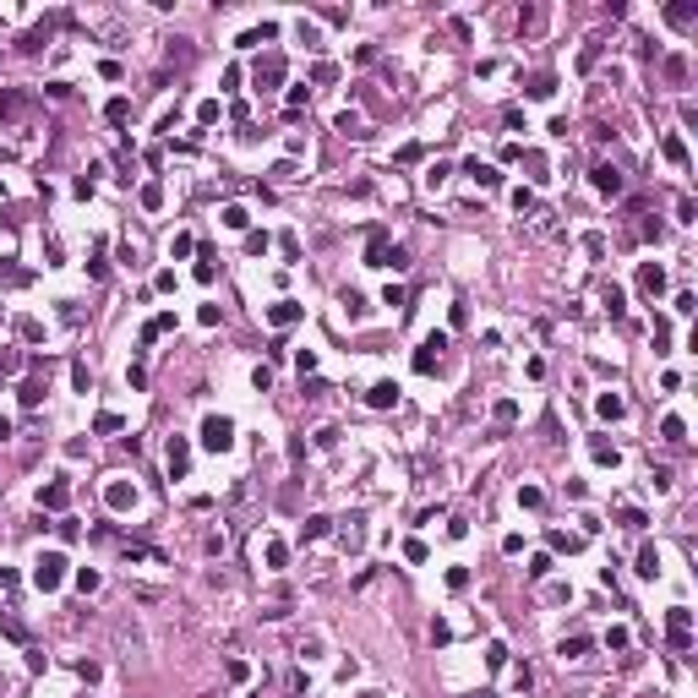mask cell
<instances>
[{
  "label": "cell",
  "instance_id": "obj_39",
  "mask_svg": "<svg viewBox=\"0 0 698 698\" xmlns=\"http://www.w3.org/2000/svg\"><path fill=\"white\" fill-rule=\"evenodd\" d=\"M6 437H11V420H0V442H6Z\"/></svg>",
  "mask_w": 698,
  "mask_h": 698
},
{
  "label": "cell",
  "instance_id": "obj_35",
  "mask_svg": "<svg viewBox=\"0 0 698 698\" xmlns=\"http://www.w3.org/2000/svg\"><path fill=\"white\" fill-rule=\"evenodd\" d=\"M677 219H682V224H693V219H698V208H693V197H682V202H677Z\"/></svg>",
  "mask_w": 698,
  "mask_h": 698
},
{
  "label": "cell",
  "instance_id": "obj_20",
  "mask_svg": "<svg viewBox=\"0 0 698 698\" xmlns=\"http://www.w3.org/2000/svg\"><path fill=\"white\" fill-rule=\"evenodd\" d=\"M338 306L349 311V316H360V311H366V295H360V290H338Z\"/></svg>",
  "mask_w": 698,
  "mask_h": 698
},
{
  "label": "cell",
  "instance_id": "obj_11",
  "mask_svg": "<svg viewBox=\"0 0 698 698\" xmlns=\"http://www.w3.org/2000/svg\"><path fill=\"white\" fill-rule=\"evenodd\" d=\"M22 109H28V98H22L17 87H6V93H0V120H17Z\"/></svg>",
  "mask_w": 698,
  "mask_h": 698
},
{
  "label": "cell",
  "instance_id": "obj_7",
  "mask_svg": "<svg viewBox=\"0 0 698 698\" xmlns=\"http://www.w3.org/2000/svg\"><path fill=\"white\" fill-rule=\"evenodd\" d=\"M638 284H644V295H660V290H666V268H660V262H644Z\"/></svg>",
  "mask_w": 698,
  "mask_h": 698
},
{
  "label": "cell",
  "instance_id": "obj_28",
  "mask_svg": "<svg viewBox=\"0 0 698 698\" xmlns=\"http://www.w3.org/2000/svg\"><path fill=\"white\" fill-rule=\"evenodd\" d=\"M39 398H44V382H39V377H33V382H22V404H28V409H33Z\"/></svg>",
  "mask_w": 698,
  "mask_h": 698
},
{
  "label": "cell",
  "instance_id": "obj_3",
  "mask_svg": "<svg viewBox=\"0 0 698 698\" xmlns=\"http://www.w3.org/2000/svg\"><path fill=\"white\" fill-rule=\"evenodd\" d=\"M666 633H671V649H688L693 644V611L688 606H671L666 611Z\"/></svg>",
  "mask_w": 698,
  "mask_h": 698
},
{
  "label": "cell",
  "instance_id": "obj_14",
  "mask_svg": "<svg viewBox=\"0 0 698 698\" xmlns=\"http://www.w3.org/2000/svg\"><path fill=\"white\" fill-rule=\"evenodd\" d=\"M660 153L671 158L677 169H688V148H682V137H660Z\"/></svg>",
  "mask_w": 698,
  "mask_h": 698
},
{
  "label": "cell",
  "instance_id": "obj_19",
  "mask_svg": "<svg viewBox=\"0 0 698 698\" xmlns=\"http://www.w3.org/2000/svg\"><path fill=\"white\" fill-rule=\"evenodd\" d=\"M556 655H562V660H578V655H589V638H562Z\"/></svg>",
  "mask_w": 698,
  "mask_h": 698
},
{
  "label": "cell",
  "instance_id": "obj_40",
  "mask_svg": "<svg viewBox=\"0 0 698 698\" xmlns=\"http://www.w3.org/2000/svg\"><path fill=\"white\" fill-rule=\"evenodd\" d=\"M480 698H491V693H480Z\"/></svg>",
  "mask_w": 698,
  "mask_h": 698
},
{
  "label": "cell",
  "instance_id": "obj_21",
  "mask_svg": "<svg viewBox=\"0 0 698 698\" xmlns=\"http://www.w3.org/2000/svg\"><path fill=\"white\" fill-rule=\"evenodd\" d=\"M600 415H606V420H622V415H627V404H622L617 393H600Z\"/></svg>",
  "mask_w": 698,
  "mask_h": 698
},
{
  "label": "cell",
  "instance_id": "obj_9",
  "mask_svg": "<svg viewBox=\"0 0 698 698\" xmlns=\"http://www.w3.org/2000/svg\"><path fill=\"white\" fill-rule=\"evenodd\" d=\"M366 404H371V409H393V404H398V382H377V388L366 393Z\"/></svg>",
  "mask_w": 698,
  "mask_h": 698
},
{
  "label": "cell",
  "instance_id": "obj_16",
  "mask_svg": "<svg viewBox=\"0 0 698 698\" xmlns=\"http://www.w3.org/2000/svg\"><path fill=\"white\" fill-rule=\"evenodd\" d=\"M109 508H137V491H131L126 480H115V486H109Z\"/></svg>",
  "mask_w": 698,
  "mask_h": 698
},
{
  "label": "cell",
  "instance_id": "obj_22",
  "mask_svg": "<svg viewBox=\"0 0 698 698\" xmlns=\"http://www.w3.org/2000/svg\"><path fill=\"white\" fill-rule=\"evenodd\" d=\"M284 77V66H279V61H273V55H268V61H262V66H257V87H262V82H279Z\"/></svg>",
  "mask_w": 698,
  "mask_h": 698
},
{
  "label": "cell",
  "instance_id": "obj_31",
  "mask_svg": "<svg viewBox=\"0 0 698 698\" xmlns=\"http://www.w3.org/2000/svg\"><path fill=\"white\" fill-rule=\"evenodd\" d=\"M93 431H98V437H109V431H120V415H98V420H93Z\"/></svg>",
  "mask_w": 698,
  "mask_h": 698
},
{
  "label": "cell",
  "instance_id": "obj_26",
  "mask_svg": "<svg viewBox=\"0 0 698 698\" xmlns=\"http://www.w3.org/2000/svg\"><path fill=\"white\" fill-rule=\"evenodd\" d=\"M649 480H655V491H671V486H677V475H671V464H655V475H649Z\"/></svg>",
  "mask_w": 698,
  "mask_h": 698
},
{
  "label": "cell",
  "instance_id": "obj_24",
  "mask_svg": "<svg viewBox=\"0 0 698 698\" xmlns=\"http://www.w3.org/2000/svg\"><path fill=\"white\" fill-rule=\"evenodd\" d=\"M595 61H600V39H589V44H584V50H578V72H589V66H595Z\"/></svg>",
  "mask_w": 698,
  "mask_h": 698
},
{
  "label": "cell",
  "instance_id": "obj_13",
  "mask_svg": "<svg viewBox=\"0 0 698 698\" xmlns=\"http://www.w3.org/2000/svg\"><path fill=\"white\" fill-rule=\"evenodd\" d=\"M39 502H44V508H66V502H72V491H66V480H55V486H44V491H39Z\"/></svg>",
  "mask_w": 698,
  "mask_h": 698
},
{
  "label": "cell",
  "instance_id": "obj_29",
  "mask_svg": "<svg viewBox=\"0 0 698 698\" xmlns=\"http://www.w3.org/2000/svg\"><path fill=\"white\" fill-rule=\"evenodd\" d=\"M104 115H109V120H126V115H131V98H109V109H104Z\"/></svg>",
  "mask_w": 698,
  "mask_h": 698
},
{
  "label": "cell",
  "instance_id": "obj_18",
  "mask_svg": "<svg viewBox=\"0 0 698 698\" xmlns=\"http://www.w3.org/2000/svg\"><path fill=\"white\" fill-rule=\"evenodd\" d=\"M268 39H273V28L262 22V28H246V33L235 39V44H240V50H251V44H268Z\"/></svg>",
  "mask_w": 698,
  "mask_h": 698
},
{
  "label": "cell",
  "instance_id": "obj_5",
  "mask_svg": "<svg viewBox=\"0 0 698 698\" xmlns=\"http://www.w3.org/2000/svg\"><path fill=\"white\" fill-rule=\"evenodd\" d=\"M186 469H191V448H186V437H169V475L180 480Z\"/></svg>",
  "mask_w": 698,
  "mask_h": 698
},
{
  "label": "cell",
  "instance_id": "obj_8",
  "mask_svg": "<svg viewBox=\"0 0 698 698\" xmlns=\"http://www.w3.org/2000/svg\"><path fill=\"white\" fill-rule=\"evenodd\" d=\"M638 578H660V545H644L638 551V567H633Z\"/></svg>",
  "mask_w": 698,
  "mask_h": 698
},
{
  "label": "cell",
  "instance_id": "obj_38",
  "mask_svg": "<svg viewBox=\"0 0 698 698\" xmlns=\"http://www.w3.org/2000/svg\"><path fill=\"white\" fill-rule=\"evenodd\" d=\"M77 589H87V595L98 589V573H93V567H82V573H77Z\"/></svg>",
  "mask_w": 698,
  "mask_h": 698
},
{
  "label": "cell",
  "instance_id": "obj_12",
  "mask_svg": "<svg viewBox=\"0 0 698 698\" xmlns=\"http://www.w3.org/2000/svg\"><path fill=\"white\" fill-rule=\"evenodd\" d=\"M464 175L475 180V186H497V180H502V175H497L491 164H480V158H469V164H464Z\"/></svg>",
  "mask_w": 698,
  "mask_h": 698
},
{
  "label": "cell",
  "instance_id": "obj_37",
  "mask_svg": "<svg viewBox=\"0 0 698 698\" xmlns=\"http://www.w3.org/2000/svg\"><path fill=\"white\" fill-rule=\"evenodd\" d=\"M688 77V61H666V82H682Z\"/></svg>",
  "mask_w": 698,
  "mask_h": 698
},
{
  "label": "cell",
  "instance_id": "obj_6",
  "mask_svg": "<svg viewBox=\"0 0 698 698\" xmlns=\"http://www.w3.org/2000/svg\"><path fill=\"white\" fill-rule=\"evenodd\" d=\"M442 349H448V338H442V333H431V338H426V344H420V355H415V366H420V371H431V366H437V355H442Z\"/></svg>",
  "mask_w": 698,
  "mask_h": 698
},
{
  "label": "cell",
  "instance_id": "obj_36",
  "mask_svg": "<svg viewBox=\"0 0 698 698\" xmlns=\"http://www.w3.org/2000/svg\"><path fill=\"white\" fill-rule=\"evenodd\" d=\"M251 382H257V393H268V388H273V371H268V366H257V371H251Z\"/></svg>",
  "mask_w": 698,
  "mask_h": 698
},
{
  "label": "cell",
  "instance_id": "obj_27",
  "mask_svg": "<svg viewBox=\"0 0 698 698\" xmlns=\"http://www.w3.org/2000/svg\"><path fill=\"white\" fill-rule=\"evenodd\" d=\"M513 208L530 213V208H535V191H530V186H513Z\"/></svg>",
  "mask_w": 698,
  "mask_h": 698
},
{
  "label": "cell",
  "instance_id": "obj_30",
  "mask_svg": "<svg viewBox=\"0 0 698 698\" xmlns=\"http://www.w3.org/2000/svg\"><path fill=\"white\" fill-rule=\"evenodd\" d=\"M448 175H453V169H448V164H431V169H426V186H431V191H437V186H442V180H448Z\"/></svg>",
  "mask_w": 698,
  "mask_h": 698
},
{
  "label": "cell",
  "instance_id": "obj_10",
  "mask_svg": "<svg viewBox=\"0 0 698 698\" xmlns=\"http://www.w3.org/2000/svg\"><path fill=\"white\" fill-rule=\"evenodd\" d=\"M366 262H371V268H388V230H371V246H366Z\"/></svg>",
  "mask_w": 698,
  "mask_h": 698
},
{
  "label": "cell",
  "instance_id": "obj_2",
  "mask_svg": "<svg viewBox=\"0 0 698 698\" xmlns=\"http://www.w3.org/2000/svg\"><path fill=\"white\" fill-rule=\"evenodd\" d=\"M230 442H235V426L224 420V415H208V420H202V448H208V453H230Z\"/></svg>",
  "mask_w": 698,
  "mask_h": 698
},
{
  "label": "cell",
  "instance_id": "obj_34",
  "mask_svg": "<svg viewBox=\"0 0 698 698\" xmlns=\"http://www.w3.org/2000/svg\"><path fill=\"white\" fill-rule=\"evenodd\" d=\"M72 382H77V393H87L93 388V371H87V366H72Z\"/></svg>",
  "mask_w": 698,
  "mask_h": 698
},
{
  "label": "cell",
  "instance_id": "obj_17",
  "mask_svg": "<svg viewBox=\"0 0 698 698\" xmlns=\"http://www.w3.org/2000/svg\"><path fill=\"white\" fill-rule=\"evenodd\" d=\"M693 17H698V6H666V22L671 28H693Z\"/></svg>",
  "mask_w": 698,
  "mask_h": 698
},
{
  "label": "cell",
  "instance_id": "obj_25",
  "mask_svg": "<svg viewBox=\"0 0 698 698\" xmlns=\"http://www.w3.org/2000/svg\"><path fill=\"white\" fill-rule=\"evenodd\" d=\"M589 453H595V464H600V469H606V464L617 469V448H611V442H595V448H589Z\"/></svg>",
  "mask_w": 698,
  "mask_h": 698
},
{
  "label": "cell",
  "instance_id": "obj_15",
  "mask_svg": "<svg viewBox=\"0 0 698 698\" xmlns=\"http://www.w3.org/2000/svg\"><path fill=\"white\" fill-rule=\"evenodd\" d=\"M295 316H301V306H295V301H279V306L268 311V322H273V327H290Z\"/></svg>",
  "mask_w": 698,
  "mask_h": 698
},
{
  "label": "cell",
  "instance_id": "obj_1",
  "mask_svg": "<svg viewBox=\"0 0 698 698\" xmlns=\"http://www.w3.org/2000/svg\"><path fill=\"white\" fill-rule=\"evenodd\" d=\"M61 578H66V556H61V551H44V556L33 562V584L50 595V589H61Z\"/></svg>",
  "mask_w": 698,
  "mask_h": 698
},
{
  "label": "cell",
  "instance_id": "obj_33",
  "mask_svg": "<svg viewBox=\"0 0 698 698\" xmlns=\"http://www.w3.org/2000/svg\"><path fill=\"white\" fill-rule=\"evenodd\" d=\"M322 535H327V519H322V513H316V519H306V541H322Z\"/></svg>",
  "mask_w": 698,
  "mask_h": 698
},
{
  "label": "cell",
  "instance_id": "obj_4",
  "mask_svg": "<svg viewBox=\"0 0 698 698\" xmlns=\"http://www.w3.org/2000/svg\"><path fill=\"white\" fill-rule=\"evenodd\" d=\"M595 191H600V197H622V169L617 164H600V169H595Z\"/></svg>",
  "mask_w": 698,
  "mask_h": 698
},
{
  "label": "cell",
  "instance_id": "obj_32",
  "mask_svg": "<svg viewBox=\"0 0 698 698\" xmlns=\"http://www.w3.org/2000/svg\"><path fill=\"white\" fill-rule=\"evenodd\" d=\"M224 224H230V230H246L251 219H246V208H224Z\"/></svg>",
  "mask_w": 698,
  "mask_h": 698
},
{
  "label": "cell",
  "instance_id": "obj_23",
  "mask_svg": "<svg viewBox=\"0 0 698 698\" xmlns=\"http://www.w3.org/2000/svg\"><path fill=\"white\" fill-rule=\"evenodd\" d=\"M600 301H606V311H611V316H622V301H627V295H622L617 284H606V290H600Z\"/></svg>",
  "mask_w": 698,
  "mask_h": 698
}]
</instances>
